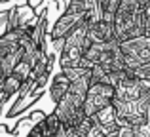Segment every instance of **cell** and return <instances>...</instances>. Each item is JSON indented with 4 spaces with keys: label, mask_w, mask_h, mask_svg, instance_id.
<instances>
[{
    "label": "cell",
    "mask_w": 150,
    "mask_h": 137,
    "mask_svg": "<svg viewBox=\"0 0 150 137\" xmlns=\"http://www.w3.org/2000/svg\"><path fill=\"white\" fill-rule=\"evenodd\" d=\"M122 53H124V65L125 69H139L141 65L150 61V36H137L129 40L120 42Z\"/></svg>",
    "instance_id": "obj_4"
},
{
    "label": "cell",
    "mask_w": 150,
    "mask_h": 137,
    "mask_svg": "<svg viewBox=\"0 0 150 137\" xmlns=\"http://www.w3.org/2000/svg\"><path fill=\"white\" fill-rule=\"evenodd\" d=\"M89 86H91V74L70 82L67 93L55 103V111L53 112L61 118L63 124L76 128L78 124L84 120V116H86L84 101H86V93H88Z\"/></svg>",
    "instance_id": "obj_1"
},
{
    "label": "cell",
    "mask_w": 150,
    "mask_h": 137,
    "mask_svg": "<svg viewBox=\"0 0 150 137\" xmlns=\"http://www.w3.org/2000/svg\"><path fill=\"white\" fill-rule=\"evenodd\" d=\"M69 86H70V78L67 76V74L63 72V70H59V72L53 76L51 84H50V93H51V99H53L55 103H57V101H59V99H61V97L67 93Z\"/></svg>",
    "instance_id": "obj_7"
},
{
    "label": "cell",
    "mask_w": 150,
    "mask_h": 137,
    "mask_svg": "<svg viewBox=\"0 0 150 137\" xmlns=\"http://www.w3.org/2000/svg\"><path fill=\"white\" fill-rule=\"evenodd\" d=\"M144 6H146V0H122L112 19L118 42L144 34V21H146Z\"/></svg>",
    "instance_id": "obj_2"
},
{
    "label": "cell",
    "mask_w": 150,
    "mask_h": 137,
    "mask_svg": "<svg viewBox=\"0 0 150 137\" xmlns=\"http://www.w3.org/2000/svg\"><path fill=\"white\" fill-rule=\"evenodd\" d=\"M89 38L91 42H110L116 40V33H114V23L99 19L95 23H89Z\"/></svg>",
    "instance_id": "obj_6"
},
{
    "label": "cell",
    "mask_w": 150,
    "mask_h": 137,
    "mask_svg": "<svg viewBox=\"0 0 150 137\" xmlns=\"http://www.w3.org/2000/svg\"><path fill=\"white\" fill-rule=\"evenodd\" d=\"M13 2V6H25V4H29V0H11Z\"/></svg>",
    "instance_id": "obj_11"
},
{
    "label": "cell",
    "mask_w": 150,
    "mask_h": 137,
    "mask_svg": "<svg viewBox=\"0 0 150 137\" xmlns=\"http://www.w3.org/2000/svg\"><path fill=\"white\" fill-rule=\"evenodd\" d=\"M99 2H101V10H103V19L112 21L114 15H116V10L122 4V0H99Z\"/></svg>",
    "instance_id": "obj_8"
},
{
    "label": "cell",
    "mask_w": 150,
    "mask_h": 137,
    "mask_svg": "<svg viewBox=\"0 0 150 137\" xmlns=\"http://www.w3.org/2000/svg\"><path fill=\"white\" fill-rule=\"evenodd\" d=\"M86 137H106V135L103 133V130H101V126H99V124H95V126L91 128V131H89V133L86 135Z\"/></svg>",
    "instance_id": "obj_10"
},
{
    "label": "cell",
    "mask_w": 150,
    "mask_h": 137,
    "mask_svg": "<svg viewBox=\"0 0 150 137\" xmlns=\"http://www.w3.org/2000/svg\"><path fill=\"white\" fill-rule=\"evenodd\" d=\"M91 44L93 42H91V38H89V21H88V17H86L65 36L63 50L59 52V65H61V67L80 65L84 53L88 52V48Z\"/></svg>",
    "instance_id": "obj_3"
},
{
    "label": "cell",
    "mask_w": 150,
    "mask_h": 137,
    "mask_svg": "<svg viewBox=\"0 0 150 137\" xmlns=\"http://www.w3.org/2000/svg\"><path fill=\"white\" fill-rule=\"evenodd\" d=\"M27 137H46V133H44V128H42V124L38 122V124H34V128L29 131V135Z\"/></svg>",
    "instance_id": "obj_9"
},
{
    "label": "cell",
    "mask_w": 150,
    "mask_h": 137,
    "mask_svg": "<svg viewBox=\"0 0 150 137\" xmlns=\"http://www.w3.org/2000/svg\"><path fill=\"white\" fill-rule=\"evenodd\" d=\"M114 93L116 88L106 82H93L89 86L88 93H86V101H84V111L88 116H95L99 111H103L105 107L112 105L114 101Z\"/></svg>",
    "instance_id": "obj_5"
}]
</instances>
